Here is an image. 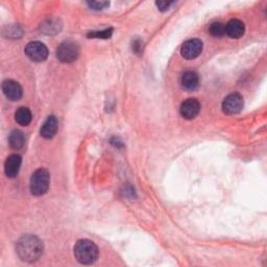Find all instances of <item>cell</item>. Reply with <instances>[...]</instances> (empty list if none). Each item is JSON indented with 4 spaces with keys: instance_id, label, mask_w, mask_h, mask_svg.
<instances>
[{
    "instance_id": "obj_18",
    "label": "cell",
    "mask_w": 267,
    "mask_h": 267,
    "mask_svg": "<svg viewBox=\"0 0 267 267\" xmlns=\"http://www.w3.org/2000/svg\"><path fill=\"white\" fill-rule=\"evenodd\" d=\"M87 5L92 10L99 11V10H104L107 7H109L110 3H108V2H89V3H87Z\"/></svg>"
},
{
    "instance_id": "obj_7",
    "label": "cell",
    "mask_w": 267,
    "mask_h": 267,
    "mask_svg": "<svg viewBox=\"0 0 267 267\" xmlns=\"http://www.w3.org/2000/svg\"><path fill=\"white\" fill-rule=\"evenodd\" d=\"M203 42L199 39H190L186 41L181 49L183 58L186 60H193L202 53Z\"/></svg>"
},
{
    "instance_id": "obj_13",
    "label": "cell",
    "mask_w": 267,
    "mask_h": 267,
    "mask_svg": "<svg viewBox=\"0 0 267 267\" xmlns=\"http://www.w3.org/2000/svg\"><path fill=\"white\" fill-rule=\"evenodd\" d=\"M181 84L186 90L193 91L199 86V76L194 71H186L182 75Z\"/></svg>"
},
{
    "instance_id": "obj_14",
    "label": "cell",
    "mask_w": 267,
    "mask_h": 267,
    "mask_svg": "<svg viewBox=\"0 0 267 267\" xmlns=\"http://www.w3.org/2000/svg\"><path fill=\"white\" fill-rule=\"evenodd\" d=\"M31 119H32V115L28 108L21 107V108H19L15 113L16 122L22 126L28 125L31 122Z\"/></svg>"
},
{
    "instance_id": "obj_4",
    "label": "cell",
    "mask_w": 267,
    "mask_h": 267,
    "mask_svg": "<svg viewBox=\"0 0 267 267\" xmlns=\"http://www.w3.org/2000/svg\"><path fill=\"white\" fill-rule=\"evenodd\" d=\"M80 47L74 41L62 42L56 49V56L63 63H72L79 58Z\"/></svg>"
},
{
    "instance_id": "obj_3",
    "label": "cell",
    "mask_w": 267,
    "mask_h": 267,
    "mask_svg": "<svg viewBox=\"0 0 267 267\" xmlns=\"http://www.w3.org/2000/svg\"><path fill=\"white\" fill-rule=\"evenodd\" d=\"M49 182L50 176L46 169L41 168L36 170L30 178V192L36 196L45 194L49 188Z\"/></svg>"
},
{
    "instance_id": "obj_16",
    "label": "cell",
    "mask_w": 267,
    "mask_h": 267,
    "mask_svg": "<svg viewBox=\"0 0 267 267\" xmlns=\"http://www.w3.org/2000/svg\"><path fill=\"white\" fill-rule=\"evenodd\" d=\"M209 30L213 37H222L225 35V25L220 22H214L210 25Z\"/></svg>"
},
{
    "instance_id": "obj_6",
    "label": "cell",
    "mask_w": 267,
    "mask_h": 267,
    "mask_svg": "<svg viewBox=\"0 0 267 267\" xmlns=\"http://www.w3.org/2000/svg\"><path fill=\"white\" fill-rule=\"evenodd\" d=\"M243 108V97L239 93H232L223 99L222 111L227 115H234Z\"/></svg>"
},
{
    "instance_id": "obj_9",
    "label": "cell",
    "mask_w": 267,
    "mask_h": 267,
    "mask_svg": "<svg viewBox=\"0 0 267 267\" xmlns=\"http://www.w3.org/2000/svg\"><path fill=\"white\" fill-rule=\"evenodd\" d=\"M3 91L6 96L12 102L20 99L23 93L21 86L13 80H8L3 83Z\"/></svg>"
},
{
    "instance_id": "obj_17",
    "label": "cell",
    "mask_w": 267,
    "mask_h": 267,
    "mask_svg": "<svg viewBox=\"0 0 267 267\" xmlns=\"http://www.w3.org/2000/svg\"><path fill=\"white\" fill-rule=\"evenodd\" d=\"M112 32H113V29L112 28H108V29H105V30H102V31L90 32L88 35V37L89 38H102V39H108V38H110L112 36Z\"/></svg>"
},
{
    "instance_id": "obj_1",
    "label": "cell",
    "mask_w": 267,
    "mask_h": 267,
    "mask_svg": "<svg viewBox=\"0 0 267 267\" xmlns=\"http://www.w3.org/2000/svg\"><path fill=\"white\" fill-rule=\"evenodd\" d=\"M18 256L26 262H35L43 254V243L32 235H25L19 239L16 245Z\"/></svg>"
},
{
    "instance_id": "obj_11",
    "label": "cell",
    "mask_w": 267,
    "mask_h": 267,
    "mask_svg": "<svg viewBox=\"0 0 267 267\" xmlns=\"http://www.w3.org/2000/svg\"><path fill=\"white\" fill-rule=\"evenodd\" d=\"M244 23L239 19H232L225 25V34L230 38H233V39H239L244 35Z\"/></svg>"
},
{
    "instance_id": "obj_8",
    "label": "cell",
    "mask_w": 267,
    "mask_h": 267,
    "mask_svg": "<svg viewBox=\"0 0 267 267\" xmlns=\"http://www.w3.org/2000/svg\"><path fill=\"white\" fill-rule=\"evenodd\" d=\"M199 111H201V104L195 98H189L185 101L180 109L182 117L188 120L194 119L198 115Z\"/></svg>"
},
{
    "instance_id": "obj_12",
    "label": "cell",
    "mask_w": 267,
    "mask_h": 267,
    "mask_svg": "<svg viewBox=\"0 0 267 267\" xmlns=\"http://www.w3.org/2000/svg\"><path fill=\"white\" fill-rule=\"evenodd\" d=\"M58 127H59L58 119H56L53 115L49 116L41 127V130H40L41 136L45 139L53 138L55 136L56 131H58Z\"/></svg>"
},
{
    "instance_id": "obj_19",
    "label": "cell",
    "mask_w": 267,
    "mask_h": 267,
    "mask_svg": "<svg viewBox=\"0 0 267 267\" xmlns=\"http://www.w3.org/2000/svg\"><path fill=\"white\" fill-rule=\"evenodd\" d=\"M173 4H174V3H170V2H157V3H156V6L159 8L160 11L165 12V11L169 10L170 6L173 5Z\"/></svg>"
},
{
    "instance_id": "obj_2",
    "label": "cell",
    "mask_w": 267,
    "mask_h": 267,
    "mask_svg": "<svg viewBox=\"0 0 267 267\" xmlns=\"http://www.w3.org/2000/svg\"><path fill=\"white\" fill-rule=\"evenodd\" d=\"M98 247L91 240L82 239L74 245V257L81 264H93L98 259Z\"/></svg>"
},
{
    "instance_id": "obj_15",
    "label": "cell",
    "mask_w": 267,
    "mask_h": 267,
    "mask_svg": "<svg viewBox=\"0 0 267 267\" xmlns=\"http://www.w3.org/2000/svg\"><path fill=\"white\" fill-rule=\"evenodd\" d=\"M9 142L13 149L19 150L23 148L25 145V138L23 132H21L20 130H13L9 137Z\"/></svg>"
},
{
    "instance_id": "obj_10",
    "label": "cell",
    "mask_w": 267,
    "mask_h": 267,
    "mask_svg": "<svg viewBox=\"0 0 267 267\" xmlns=\"http://www.w3.org/2000/svg\"><path fill=\"white\" fill-rule=\"evenodd\" d=\"M21 163H22V159L20 156L17 154L11 155L7 159L6 164H5V173L7 177L12 178V179L16 178L19 174V170H20Z\"/></svg>"
},
{
    "instance_id": "obj_5",
    "label": "cell",
    "mask_w": 267,
    "mask_h": 267,
    "mask_svg": "<svg viewBox=\"0 0 267 267\" xmlns=\"http://www.w3.org/2000/svg\"><path fill=\"white\" fill-rule=\"evenodd\" d=\"M25 53L34 62H43L47 59L48 49L43 43L39 41H35L26 45Z\"/></svg>"
}]
</instances>
